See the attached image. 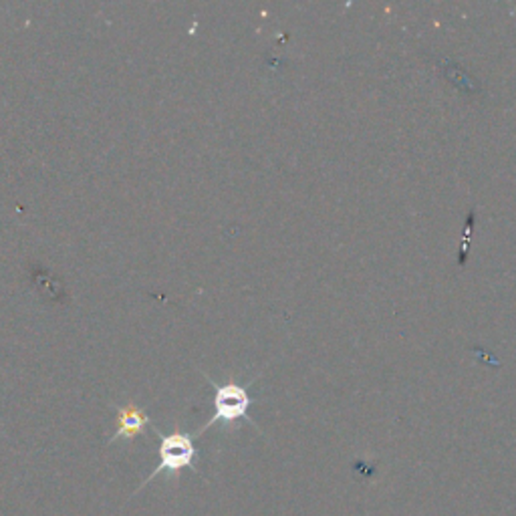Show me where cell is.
<instances>
[{
    "mask_svg": "<svg viewBox=\"0 0 516 516\" xmlns=\"http://www.w3.org/2000/svg\"><path fill=\"white\" fill-rule=\"evenodd\" d=\"M154 432L160 436V448H158L160 462L154 470H151V474L146 478V480L138 486L136 492H139L143 486L150 484L161 472L180 474L181 470H192L196 476H200L198 468H196L198 450H196L192 436L186 432H180V429H176V432H171V434H161L160 429H154Z\"/></svg>",
    "mask_w": 516,
    "mask_h": 516,
    "instance_id": "6da1fadb",
    "label": "cell"
},
{
    "mask_svg": "<svg viewBox=\"0 0 516 516\" xmlns=\"http://www.w3.org/2000/svg\"><path fill=\"white\" fill-rule=\"evenodd\" d=\"M210 381V386L214 387V414L208 422L198 429L194 436H202L208 428H212L214 424H224L232 426L236 422H251L254 428L256 424L248 416V409L254 404V399L248 394V389L244 386H238L236 381H228V384L218 386L212 379L206 376Z\"/></svg>",
    "mask_w": 516,
    "mask_h": 516,
    "instance_id": "7a4b0ae2",
    "label": "cell"
},
{
    "mask_svg": "<svg viewBox=\"0 0 516 516\" xmlns=\"http://www.w3.org/2000/svg\"><path fill=\"white\" fill-rule=\"evenodd\" d=\"M148 426H151V419L143 409H139L138 406H118V429L109 438V444L116 442V439L136 438L146 432Z\"/></svg>",
    "mask_w": 516,
    "mask_h": 516,
    "instance_id": "3957f363",
    "label": "cell"
}]
</instances>
